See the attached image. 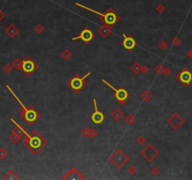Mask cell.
Returning a JSON list of instances; mask_svg holds the SVG:
<instances>
[{
	"label": "cell",
	"instance_id": "obj_1",
	"mask_svg": "<svg viewBox=\"0 0 192 180\" xmlns=\"http://www.w3.org/2000/svg\"><path fill=\"white\" fill-rule=\"evenodd\" d=\"M22 131L25 135V138L23 141L24 146L34 155H37L40 151L47 146V140L37 131H33L30 134H28L25 130L22 127Z\"/></svg>",
	"mask_w": 192,
	"mask_h": 180
},
{
	"label": "cell",
	"instance_id": "obj_2",
	"mask_svg": "<svg viewBox=\"0 0 192 180\" xmlns=\"http://www.w3.org/2000/svg\"><path fill=\"white\" fill-rule=\"evenodd\" d=\"M6 87L9 89V91L11 93V95L16 99V100L18 101V103L20 104V106L22 107L21 109H20V115H22V117L25 120V122L28 124V125H33L38 118H40V116H41V114L38 113L36 109H34V107L33 106H28V107H26L22 101H21V100L18 98V96L13 92V90L10 87V85H6Z\"/></svg>",
	"mask_w": 192,
	"mask_h": 180
},
{
	"label": "cell",
	"instance_id": "obj_3",
	"mask_svg": "<svg viewBox=\"0 0 192 180\" xmlns=\"http://www.w3.org/2000/svg\"><path fill=\"white\" fill-rule=\"evenodd\" d=\"M76 6H78V7H80V8H82V9H84V10H88V11H91V12H93V13H96V14H98L99 16H100V20L104 24V25H108V26H113L115 24H116L119 20H120V17H119V15H117L116 13H115V11L112 10V9H111V8H109L106 11H105V13H100V12H99V11H97V10H93V9H91V8H88V7H86V6H84V5H82V4H80V3H76L75 4Z\"/></svg>",
	"mask_w": 192,
	"mask_h": 180
},
{
	"label": "cell",
	"instance_id": "obj_4",
	"mask_svg": "<svg viewBox=\"0 0 192 180\" xmlns=\"http://www.w3.org/2000/svg\"><path fill=\"white\" fill-rule=\"evenodd\" d=\"M102 83H104L107 86H109L111 89H112L113 91H114V98L116 99V100L119 102V104L121 106H124L127 101V99H128V91L127 89L123 88V87H119V88H116V87H114L113 85H112L109 82H107L106 80L102 79Z\"/></svg>",
	"mask_w": 192,
	"mask_h": 180
},
{
	"label": "cell",
	"instance_id": "obj_5",
	"mask_svg": "<svg viewBox=\"0 0 192 180\" xmlns=\"http://www.w3.org/2000/svg\"><path fill=\"white\" fill-rule=\"evenodd\" d=\"M110 160L115 165V167L121 169L123 168V166L126 165V163L128 162L129 157L122 149H117L110 157Z\"/></svg>",
	"mask_w": 192,
	"mask_h": 180
},
{
	"label": "cell",
	"instance_id": "obj_6",
	"mask_svg": "<svg viewBox=\"0 0 192 180\" xmlns=\"http://www.w3.org/2000/svg\"><path fill=\"white\" fill-rule=\"evenodd\" d=\"M90 72H88V73H86L84 76H83V77H81V76H79V75H75L74 77H72L69 82H68V84H69V86L73 90V91L75 92V93H78V92H80L81 90L84 87V85H85V79L88 77V76H90Z\"/></svg>",
	"mask_w": 192,
	"mask_h": 180
},
{
	"label": "cell",
	"instance_id": "obj_7",
	"mask_svg": "<svg viewBox=\"0 0 192 180\" xmlns=\"http://www.w3.org/2000/svg\"><path fill=\"white\" fill-rule=\"evenodd\" d=\"M141 155L143 157V158L146 161H148V162H152V161L159 155V151L158 148L154 147L152 143H148V145H146L142 149Z\"/></svg>",
	"mask_w": 192,
	"mask_h": 180
},
{
	"label": "cell",
	"instance_id": "obj_8",
	"mask_svg": "<svg viewBox=\"0 0 192 180\" xmlns=\"http://www.w3.org/2000/svg\"><path fill=\"white\" fill-rule=\"evenodd\" d=\"M37 68H38V65L30 57H25V60H23L22 70L24 71V73L26 74L27 76H30L35 70L37 69Z\"/></svg>",
	"mask_w": 192,
	"mask_h": 180
},
{
	"label": "cell",
	"instance_id": "obj_9",
	"mask_svg": "<svg viewBox=\"0 0 192 180\" xmlns=\"http://www.w3.org/2000/svg\"><path fill=\"white\" fill-rule=\"evenodd\" d=\"M94 33L91 31V29H89L88 27H84L81 33L77 36V37H74V38H71V41H78V40H81L83 41L84 43H89L92 41V40L94 39Z\"/></svg>",
	"mask_w": 192,
	"mask_h": 180
},
{
	"label": "cell",
	"instance_id": "obj_10",
	"mask_svg": "<svg viewBox=\"0 0 192 180\" xmlns=\"http://www.w3.org/2000/svg\"><path fill=\"white\" fill-rule=\"evenodd\" d=\"M93 102H94V108L95 111L94 113L91 115V120L94 124L96 125H100L101 123H103V121L105 120V115L102 112H100L98 108V104H97V100L93 99Z\"/></svg>",
	"mask_w": 192,
	"mask_h": 180
},
{
	"label": "cell",
	"instance_id": "obj_11",
	"mask_svg": "<svg viewBox=\"0 0 192 180\" xmlns=\"http://www.w3.org/2000/svg\"><path fill=\"white\" fill-rule=\"evenodd\" d=\"M63 180H84L85 177L77 170L75 167H72L63 177Z\"/></svg>",
	"mask_w": 192,
	"mask_h": 180
},
{
	"label": "cell",
	"instance_id": "obj_12",
	"mask_svg": "<svg viewBox=\"0 0 192 180\" xmlns=\"http://www.w3.org/2000/svg\"><path fill=\"white\" fill-rule=\"evenodd\" d=\"M123 38L124 40L122 41V46L124 47L125 50L131 51L137 46V41L131 36H127L126 34H123Z\"/></svg>",
	"mask_w": 192,
	"mask_h": 180
},
{
	"label": "cell",
	"instance_id": "obj_13",
	"mask_svg": "<svg viewBox=\"0 0 192 180\" xmlns=\"http://www.w3.org/2000/svg\"><path fill=\"white\" fill-rule=\"evenodd\" d=\"M168 122H169V124L171 126L172 128H174V130H176L183 124V119H182V117L178 114H174L169 118Z\"/></svg>",
	"mask_w": 192,
	"mask_h": 180
},
{
	"label": "cell",
	"instance_id": "obj_14",
	"mask_svg": "<svg viewBox=\"0 0 192 180\" xmlns=\"http://www.w3.org/2000/svg\"><path fill=\"white\" fill-rule=\"evenodd\" d=\"M5 33H6V35L8 36V37H9L10 39H13V38L16 37L17 34L19 33V29H18L13 24H10V25L5 29Z\"/></svg>",
	"mask_w": 192,
	"mask_h": 180
},
{
	"label": "cell",
	"instance_id": "obj_15",
	"mask_svg": "<svg viewBox=\"0 0 192 180\" xmlns=\"http://www.w3.org/2000/svg\"><path fill=\"white\" fill-rule=\"evenodd\" d=\"M191 79H192V74L189 72L188 70H183L182 72L179 74V80L185 84H189Z\"/></svg>",
	"mask_w": 192,
	"mask_h": 180
},
{
	"label": "cell",
	"instance_id": "obj_16",
	"mask_svg": "<svg viewBox=\"0 0 192 180\" xmlns=\"http://www.w3.org/2000/svg\"><path fill=\"white\" fill-rule=\"evenodd\" d=\"M98 32H99V34L101 36V37H102L103 39H106V38H108V36H109V35L111 34V32H112V27H111V26H108V25H102V26H100V27L99 28Z\"/></svg>",
	"mask_w": 192,
	"mask_h": 180
},
{
	"label": "cell",
	"instance_id": "obj_17",
	"mask_svg": "<svg viewBox=\"0 0 192 180\" xmlns=\"http://www.w3.org/2000/svg\"><path fill=\"white\" fill-rule=\"evenodd\" d=\"M124 116V113L118 109V108H116V109H114L113 112L112 113V117L115 120V121H120Z\"/></svg>",
	"mask_w": 192,
	"mask_h": 180
},
{
	"label": "cell",
	"instance_id": "obj_18",
	"mask_svg": "<svg viewBox=\"0 0 192 180\" xmlns=\"http://www.w3.org/2000/svg\"><path fill=\"white\" fill-rule=\"evenodd\" d=\"M3 179H6V180H13V179H15V180H17V179H19V177L15 174V172H13L12 170H10L3 176Z\"/></svg>",
	"mask_w": 192,
	"mask_h": 180
},
{
	"label": "cell",
	"instance_id": "obj_19",
	"mask_svg": "<svg viewBox=\"0 0 192 180\" xmlns=\"http://www.w3.org/2000/svg\"><path fill=\"white\" fill-rule=\"evenodd\" d=\"M152 93L151 92H149L148 90H144V91L141 94V99H142V100L143 101V102H148V101H150L151 100V99H152Z\"/></svg>",
	"mask_w": 192,
	"mask_h": 180
},
{
	"label": "cell",
	"instance_id": "obj_20",
	"mask_svg": "<svg viewBox=\"0 0 192 180\" xmlns=\"http://www.w3.org/2000/svg\"><path fill=\"white\" fill-rule=\"evenodd\" d=\"M141 68H142V66L138 62H134L133 65L130 67V70L135 74H139L141 72Z\"/></svg>",
	"mask_w": 192,
	"mask_h": 180
},
{
	"label": "cell",
	"instance_id": "obj_21",
	"mask_svg": "<svg viewBox=\"0 0 192 180\" xmlns=\"http://www.w3.org/2000/svg\"><path fill=\"white\" fill-rule=\"evenodd\" d=\"M72 53H71V51H69V49H66V50H64L63 52H62V53H61V57H62V58L64 59V60H66V61H69L71 57H72Z\"/></svg>",
	"mask_w": 192,
	"mask_h": 180
},
{
	"label": "cell",
	"instance_id": "obj_22",
	"mask_svg": "<svg viewBox=\"0 0 192 180\" xmlns=\"http://www.w3.org/2000/svg\"><path fill=\"white\" fill-rule=\"evenodd\" d=\"M22 65H23V60H21L20 58H15L12 62V67L17 70L22 69Z\"/></svg>",
	"mask_w": 192,
	"mask_h": 180
},
{
	"label": "cell",
	"instance_id": "obj_23",
	"mask_svg": "<svg viewBox=\"0 0 192 180\" xmlns=\"http://www.w3.org/2000/svg\"><path fill=\"white\" fill-rule=\"evenodd\" d=\"M137 118L135 115H133L132 114H128L127 116H126V122L127 125H133L134 123L136 122Z\"/></svg>",
	"mask_w": 192,
	"mask_h": 180
},
{
	"label": "cell",
	"instance_id": "obj_24",
	"mask_svg": "<svg viewBox=\"0 0 192 180\" xmlns=\"http://www.w3.org/2000/svg\"><path fill=\"white\" fill-rule=\"evenodd\" d=\"M21 139H22V136H20V135H18V134H15V133H11V135L10 136V141L11 142V143H19L21 141Z\"/></svg>",
	"mask_w": 192,
	"mask_h": 180
},
{
	"label": "cell",
	"instance_id": "obj_25",
	"mask_svg": "<svg viewBox=\"0 0 192 180\" xmlns=\"http://www.w3.org/2000/svg\"><path fill=\"white\" fill-rule=\"evenodd\" d=\"M8 155H9L8 154V151L5 148H3V147L0 148V159H1V160L5 159L8 157Z\"/></svg>",
	"mask_w": 192,
	"mask_h": 180
},
{
	"label": "cell",
	"instance_id": "obj_26",
	"mask_svg": "<svg viewBox=\"0 0 192 180\" xmlns=\"http://www.w3.org/2000/svg\"><path fill=\"white\" fill-rule=\"evenodd\" d=\"M34 30H35V32H36L37 34H41V33L44 31V27H43L41 24H38V25H37L35 26Z\"/></svg>",
	"mask_w": 192,
	"mask_h": 180
},
{
	"label": "cell",
	"instance_id": "obj_27",
	"mask_svg": "<svg viewBox=\"0 0 192 180\" xmlns=\"http://www.w3.org/2000/svg\"><path fill=\"white\" fill-rule=\"evenodd\" d=\"M137 168H136V166H134V165H132V166H129V168L127 169V173L130 174V175H134V174H137Z\"/></svg>",
	"mask_w": 192,
	"mask_h": 180
},
{
	"label": "cell",
	"instance_id": "obj_28",
	"mask_svg": "<svg viewBox=\"0 0 192 180\" xmlns=\"http://www.w3.org/2000/svg\"><path fill=\"white\" fill-rule=\"evenodd\" d=\"M155 72H157L158 74H162V73L164 72V67H163L161 64L158 65V66L155 68Z\"/></svg>",
	"mask_w": 192,
	"mask_h": 180
},
{
	"label": "cell",
	"instance_id": "obj_29",
	"mask_svg": "<svg viewBox=\"0 0 192 180\" xmlns=\"http://www.w3.org/2000/svg\"><path fill=\"white\" fill-rule=\"evenodd\" d=\"M12 69H13V67L10 64H6L4 66V71H5L6 73H10L11 71H12Z\"/></svg>",
	"mask_w": 192,
	"mask_h": 180
},
{
	"label": "cell",
	"instance_id": "obj_30",
	"mask_svg": "<svg viewBox=\"0 0 192 180\" xmlns=\"http://www.w3.org/2000/svg\"><path fill=\"white\" fill-rule=\"evenodd\" d=\"M97 135H98V131H96L95 129H91V130L89 131V137H90L91 139L96 138V137H97Z\"/></svg>",
	"mask_w": 192,
	"mask_h": 180
},
{
	"label": "cell",
	"instance_id": "obj_31",
	"mask_svg": "<svg viewBox=\"0 0 192 180\" xmlns=\"http://www.w3.org/2000/svg\"><path fill=\"white\" fill-rule=\"evenodd\" d=\"M136 142L139 143V145H144V143H145V142H146V140H145V138L143 136V135H140L138 138H137V140H136Z\"/></svg>",
	"mask_w": 192,
	"mask_h": 180
},
{
	"label": "cell",
	"instance_id": "obj_32",
	"mask_svg": "<svg viewBox=\"0 0 192 180\" xmlns=\"http://www.w3.org/2000/svg\"><path fill=\"white\" fill-rule=\"evenodd\" d=\"M89 131H90V130H89L88 128L85 127V128H84V129L82 130L81 133H82V135H83L84 137L86 138V137H89Z\"/></svg>",
	"mask_w": 192,
	"mask_h": 180
},
{
	"label": "cell",
	"instance_id": "obj_33",
	"mask_svg": "<svg viewBox=\"0 0 192 180\" xmlns=\"http://www.w3.org/2000/svg\"><path fill=\"white\" fill-rule=\"evenodd\" d=\"M151 173H152L153 174H155V175H158V174L160 173V170H159L158 167L155 166V167H153V168L151 169Z\"/></svg>",
	"mask_w": 192,
	"mask_h": 180
},
{
	"label": "cell",
	"instance_id": "obj_34",
	"mask_svg": "<svg viewBox=\"0 0 192 180\" xmlns=\"http://www.w3.org/2000/svg\"><path fill=\"white\" fill-rule=\"evenodd\" d=\"M141 71L143 74H147L149 72V67L148 66H142Z\"/></svg>",
	"mask_w": 192,
	"mask_h": 180
},
{
	"label": "cell",
	"instance_id": "obj_35",
	"mask_svg": "<svg viewBox=\"0 0 192 180\" xmlns=\"http://www.w3.org/2000/svg\"><path fill=\"white\" fill-rule=\"evenodd\" d=\"M167 47H168V44H167V42H166L165 41H161V42L159 43V48H160L161 50H165Z\"/></svg>",
	"mask_w": 192,
	"mask_h": 180
},
{
	"label": "cell",
	"instance_id": "obj_36",
	"mask_svg": "<svg viewBox=\"0 0 192 180\" xmlns=\"http://www.w3.org/2000/svg\"><path fill=\"white\" fill-rule=\"evenodd\" d=\"M4 18H5V13L1 10H0V22H1L4 19Z\"/></svg>",
	"mask_w": 192,
	"mask_h": 180
},
{
	"label": "cell",
	"instance_id": "obj_37",
	"mask_svg": "<svg viewBox=\"0 0 192 180\" xmlns=\"http://www.w3.org/2000/svg\"><path fill=\"white\" fill-rule=\"evenodd\" d=\"M165 73H166V75L168 76V75H169V73H170V70H169V69H166V72H165Z\"/></svg>",
	"mask_w": 192,
	"mask_h": 180
}]
</instances>
